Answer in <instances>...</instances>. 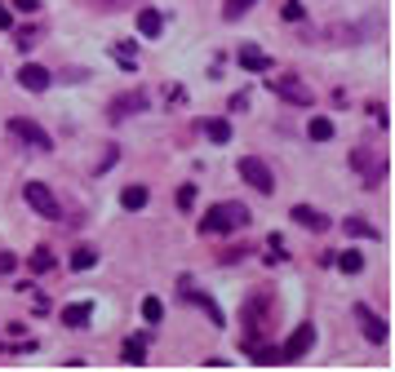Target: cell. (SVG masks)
<instances>
[{"mask_svg": "<svg viewBox=\"0 0 395 372\" xmlns=\"http://www.w3.org/2000/svg\"><path fill=\"white\" fill-rule=\"evenodd\" d=\"M240 226H249V209L236 204V199H222V204L205 209V217H200L205 235H227V231H240Z\"/></svg>", "mask_w": 395, "mask_h": 372, "instance_id": "cell-1", "label": "cell"}, {"mask_svg": "<svg viewBox=\"0 0 395 372\" xmlns=\"http://www.w3.org/2000/svg\"><path fill=\"white\" fill-rule=\"evenodd\" d=\"M240 178L249 182L258 195H271L275 191V173L267 168V160H258V156H240Z\"/></svg>", "mask_w": 395, "mask_h": 372, "instance_id": "cell-2", "label": "cell"}, {"mask_svg": "<svg viewBox=\"0 0 395 372\" xmlns=\"http://www.w3.org/2000/svg\"><path fill=\"white\" fill-rule=\"evenodd\" d=\"M267 89L293 107H311V84H302L298 76H275V80H267Z\"/></svg>", "mask_w": 395, "mask_h": 372, "instance_id": "cell-3", "label": "cell"}, {"mask_svg": "<svg viewBox=\"0 0 395 372\" xmlns=\"http://www.w3.org/2000/svg\"><path fill=\"white\" fill-rule=\"evenodd\" d=\"M9 133H13V138H23L27 146H36L40 156H45V151H54V138H49V133H45L36 120H23V115H13V120H9Z\"/></svg>", "mask_w": 395, "mask_h": 372, "instance_id": "cell-4", "label": "cell"}, {"mask_svg": "<svg viewBox=\"0 0 395 372\" xmlns=\"http://www.w3.org/2000/svg\"><path fill=\"white\" fill-rule=\"evenodd\" d=\"M311 346H316V328H311V324H298V328H293V337L280 346V364H298Z\"/></svg>", "mask_w": 395, "mask_h": 372, "instance_id": "cell-5", "label": "cell"}, {"mask_svg": "<svg viewBox=\"0 0 395 372\" xmlns=\"http://www.w3.org/2000/svg\"><path fill=\"white\" fill-rule=\"evenodd\" d=\"M23 199H27V204L36 209L40 217H58V195L49 191L45 182H27V186H23Z\"/></svg>", "mask_w": 395, "mask_h": 372, "instance_id": "cell-6", "label": "cell"}, {"mask_svg": "<svg viewBox=\"0 0 395 372\" xmlns=\"http://www.w3.org/2000/svg\"><path fill=\"white\" fill-rule=\"evenodd\" d=\"M355 319H360V328H365V337H369L373 346H382L387 337H391V324H387L382 315H373V310L365 306V301H355Z\"/></svg>", "mask_w": 395, "mask_h": 372, "instance_id": "cell-7", "label": "cell"}, {"mask_svg": "<svg viewBox=\"0 0 395 372\" xmlns=\"http://www.w3.org/2000/svg\"><path fill=\"white\" fill-rule=\"evenodd\" d=\"M351 164L360 168V173H365V182H369V186H377V182L387 178V156H377V151H355Z\"/></svg>", "mask_w": 395, "mask_h": 372, "instance_id": "cell-8", "label": "cell"}, {"mask_svg": "<svg viewBox=\"0 0 395 372\" xmlns=\"http://www.w3.org/2000/svg\"><path fill=\"white\" fill-rule=\"evenodd\" d=\"M138 111H147V93H120V98H111V107H107L111 120H129V115H138Z\"/></svg>", "mask_w": 395, "mask_h": 372, "instance_id": "cell-9", "label": "cell"}, {"mask_svg": "<svg viewBox=\"0 0 395 372\" xmlns=\"http://www.w3.org/2000/svg\"><path fill=\"white\" fill-rule=\"evenodd\" d=\"M18 84H23L27 93H45V89H49V71H45V66H36V62H23V66H18Z\"/></svg>", "mask_w": 395, "mask_h": 372, "instance_id": "cell-10", "label": "cell"}, {"mask_svg": "<svg viewBox=\"0 0 395 372\" xmlns=\"http://www.w3.org/2000/svg\"><path fill=\"white\" fill-rule=\"evenodd\" d=\"M236 62L244 66V71H271V58L262 54V49H253V45H240V54H236Z\"/></svg>", "mask_w": 395, "mask_h": 372, "instance_id": "cell-11", "label": "cell"}, {"mask_svg": "<svg viewBox=\"0 0 395 372\" xmlns=\"http://www.w3.org/2000/svg\"><path fill=\"white\" fill-rule=\"evenodd\" d=\"M293 222L307 226V231H324V226H328V217H324L320 209H311V204H298V209H293Z\"/></svg>", "mask_w": 395, "mask_h": 372, "instance_id": "cell-12", "label": "cell"}, {"mask_svg": "<svg viewBox=\"0 0 395 372\" xmlns=\"http://www.w3.org/2000/svg\"><path fill=\"white\" fill-rule=\"evenodd\" d=\"M93 315V301H76V306H62V324L67 328H85Z\"/></svg>", "mask_w": 395, "mask_h": 372, "instance_id": "cell-13", "label": "cell"}, {"mask_svg": "<svg viewBox=\"0 0 395 372\" xmlns=\"http://www.w3.org/2000/svg\"><path fill=\"white\" fill-rule=\"evenodd\" d=\"M244 354H249L258 368H275V364H280V346H258V342H253V346H244Z\"/></svg>", "mask_w": 395, "mask_h": 372, "instance_id": "cell-14", "label": "cell"}, {"mask_svg": "<svg viewBox=\"0 0 395 372\" xmlns=\"http://www.w3.org/2000/svg\"><path fill=\"white\" fill-rule=\"evenodd\" d=\"M138 31H142V36H160V31H164V13L160 9H138Z\"/></svg>", "mask_w": 395, "mask_h": 372, "instance_id": "cell-15", "label": "cell"}, {"mask_svg": "<svg viewBox=\"0 0 395 372\" xmlns=\"http://www.w3.org/2000/svg\"><path fill=\"white\" fill-rule=\"evenodd\" d=\"M120 359H125V364H134V368L147 364V337H129V342L120 346Z\"/></svg>", "mask_w": 395, "mask_h": 372, "instance_id": "cell-16", "label": "cell"}, {"mask_svg": "<svg viewBox=\"0 0 395 372\" xmlns=\"http://www.w3.org/2000/svg\"><path fill=\"white\" fill-rule=\"evenodd\" d=\"M347 235H355V240H382V231H377L373 222H365V217H347Z\"/></svg>", "mask_w": 395, "mask_h": 372, "instance_id": "cell-17", "label": "cell"}, {"mask_svg": "<svg viewBox=\"0 0 395 372\" xmlns=\"http://www.w3.org/2000/svg\"><path fill=\"white\" fill-rule=\"evenodd\" d=\"M333 266L347 270V275H360V270H365V257H360L355 248H342V252H333Z\"/></svg>", "mask_w": 395, "mask_h": 372, "instance_id": "cell-18", "label": "cell"}, {"mask_svg": "<svg viewBox=\"0 0 395 372\" xmlns=\"http://www.w3.org/2000/svg\"><path fill=\"white\" fill-rule=\"evenodd\" d=\"M183 289H187V297L195 301V306H205V315H209V319H213V324H218V328L227 324V319H222V310L213 306V297H205V293H191V284H183Z\"/></svg>", "mask_w": 395, "mask_h": 372, "instance_id": "cell-19", "label": "cell"}, {"mask_svg": "<svg viewBox=\"0 0 395 372\" xmlns=\"http://www.w3.org/2000/svg\"><path fill=\"white\" fill-rule=\"evenodd\" d=\"M307 133H311V142H328L333 138V120H328V115H316V120L307 124Z\"/></svg>", "mask_w": 395, "mask_h": 372, "instance_id": "cell-20", "label": "cell"}, {"mask_svg": "<svg viewBox=\"0 0 395 372\" xmlns=\"http://www.w3.org/2000/svg\"><path fill=\"white\" fill-rule=\"evenodd\" d=\"M120 204H125V209H142V204H147V186H138V182L125 186V191H120Z\"/></svg>", "mask_w": 395, "mask_h": 372, "instance_id": "cell-21", "label": "cell"}, {"mask_svg": "<svg viewBox=\"0 0 395 372\" xmlns=\"http://www.w3.org/2000/svg\"><path fill=\"white\" fill-rule=\"evenodd\" d=\"M27 266L36 270V275H45V270H54V252H49V248L40 244V248H36V252H31V257H27Z\"/></svg>", "mask_w": 395, "mask_h": 372, "instance_id": "cell-22", "label": "cell"}, {"mask_svg": "<svg viewBox=\"0 0 395 372\" xmlns=\"http://www.w3.org/2000/svg\"><path fill=\"white\" fill-rule=\"evenodd\" d=\"M253 5H258V0H227V5H222V18L236 23V18H244V13H249Z\"/></svg>", "mask_w": 395, "mask_h": 372, "instance_id": "cell-23", "label": "cell"}, {"mask_svg": "<svg viewBox=\"0 0 395 372\" xmlns=\"http://www.w3.org/2000/svg\"><path fill=\"white\" fill-rule=\"evenodd\" d=\"M205 133H209V142H218V146H222V142H231V124H227V120H209Z\"/></svg>", "mask_w": 395, "mask_h": 372, "instance_id": "cell-24", "label": "cell"}, {"mask_svg": "<svg viewBox=\"0 0 395 372\" xmlns=\"http://www.w3.org/2000/svg\"><path fill=\"white\" fill-rule=\"evenodd\" d=\"M142 319H147V324H160V319H164V301L160 297H142Z\"/></svg>", "mask_w": 395, "mask_h": 372, "instance_id": "cell-25", "label": "cell"}, {"mask_svg": "<svg viewBox=\"0 0 395 372\" xmlns=\"http://www.w3.org/2000/svg\"><path fill=\"white\" fill-rule=\"evenodd\" d=\"M98 266V252L93 248H76L71 252V270H93Z\"/></svg>", "mask_w": 395, "mask_h": 372, "instance_id": "cell-26", "label": "cell"}, {"mask_svg": "<svg viewBox=\"0 0 395 372\" xmlns=\"http://www.w3.org/2000/svg\"><path fill=\"white\" fill-rule=\"evenodd\" d=\"M111 54H116V62H120V66H138V54H134V49H129L125 40H120L116 49H111Z\"/></svg>", "mask_w": 395, "mask_h": 372, "instance_id": "cell-27", "label": "cell"}, {"mask_svg": "<svg viewBox=\"0 0 395 372\" xmlns=\"http://www.w3.org/2000/svg\"><path fill=\"white\" fill-rule=\"evenodd\" d=\"M280 13H285L289 23H298V18H302L307 9H302V0H285V5H280Z\"/></svg>", "mask_w": 395, "mask_h": 372, "instance_id": "cell-28", "label": "cell"}, {"mask_svg": "<svg viewBox=\"0 0 395 372\" xmlns=\"http://www.w3.org/2000/svg\"><path fill=\"white\" fill-rule=\"evenodd\" d=\"M178 209H195V186H183V191H178Z\"/></svg>", "mask_w": 395, "mask_h": 372, "instance_id": "cell-29", "label": "cell"}, {"mask_svg": "<svg viewBox=\"0 0 395 372\" xmlns=\"http://www.w3.org/2000/svg\"><path fill=\"white\" fill-rule=\"evenodd\" d=\"M13 266H18V257H13V252H0V275H9Z\"/></svg>", "mask_w": 395, "mask_h": 372, "instance_id": "cell-30", "label": "cell"}, {"mask_svg": "<svg viewBox=\"0 0 395 372\" xmlns=\"http://www.w3.org/2000/svg\"><path fill=\"white\" fill-rule=\"evenodd\" d=\"M13 9H23V13H36V9H40V0H13Z\"/></svg>", "mask_w": 395, "mask_h": 372, "instance_id": "cell-31", "label": "cell"}, {"mask_svg": "<svg viewBox=\"0 0 395 372\" xmlns=\"http://www.w3.org/2000/svg\"><path fill=\"white\" fill-rule=\"evenodd\" d=\"M9 27H13V13H9L5 5H0V31H9Z\"/></svg>", "mask_w": 395, "mask_h": 372, "instance_id": "cell-32", "label": "cell"}]
</instances>
